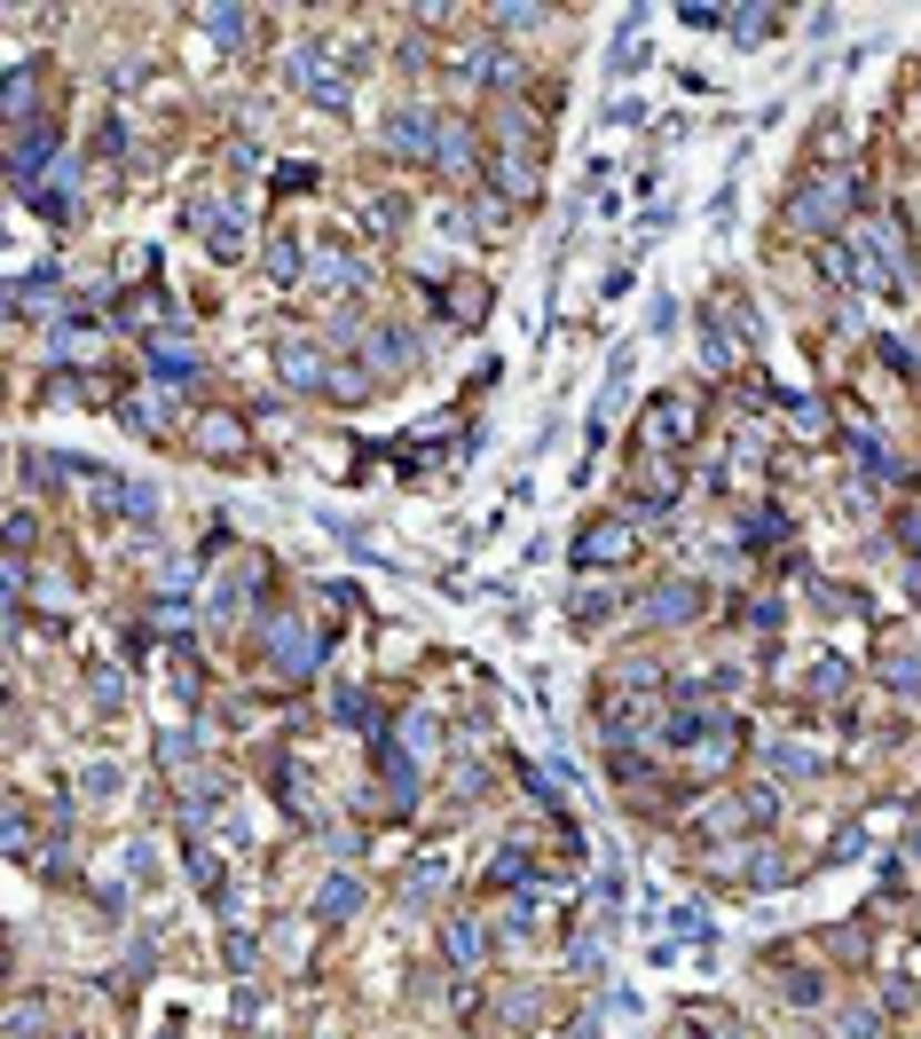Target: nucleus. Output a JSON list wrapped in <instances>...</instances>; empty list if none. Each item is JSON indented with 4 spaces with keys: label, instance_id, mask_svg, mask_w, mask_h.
Here are the masks:
<instances>
[{
    "label": "nucleus",
    "instance_id": "nucleus-1",
    "mask_svg": "<svg viewBox=\"0 0 921 1039\" xmlns=\"http://www.w3.org/2000/svg\"><path fill=\"white\" fill-rule=\"evenodd\" d=\"M292 79L307 87V95H315L323 111H340V103H347V71H340V63H331L323 48H300V56H292Z\"/></svg>",
    "mask_w": 921,
    "mask_h": 1039
},
{
    "label": "nucleus",
    "instance_id": "nucleus-2",
    "mask_svg": "<svg viewBox=\"0 0 921 1039\" xmlns=\"http://www.w3.org/2000/svg\"><path fill=\"white\" fill-rule=\"evenodd\" d=\"M851 244H859V284H867L874 300H905V269H898V260H882L874 229H851Z\"/></svg>",
    "mask_w": 921,
    "mask_h": 1039
},
{
    "label": "nucleus",
    "instance_id": "nucleus-3",
    "mask_svg": "<svg viewBox=\"0 0 921 1039\" xmlns=\"http://www.w3.org/2000/svg\"><path fill=\"white\" fill-rule=\"evenodd\" d=\"M386 142H394L402 158H434V142H442V127H434V111H417V103H409V111H402V119L386 127Z\"/></svg>",
    "mask_w": 921,
    "mask_h": 1039
},
{
    "label": "nucleus",
    "instance_id": "nucleus-4",
    "mask_svg": "<svg viewBox=\"0 0 921 1039\" xmlns=\"http://www.w3.org/2000/svg\"><path fill=\"white\" fill-rule=\"evenodd\" d=\"M355 284H363V269L347 252H315L307 260V292H355Z\"/></svg>",
    "mask_w": 921,
    "mask_h": 1039
},
{
    "label": "nucleus",
    "instance_id": "nucleus-5",
    "mask_svg": "<svg viewBox=\"0 0 921 1039\" xmlns=\"http://www.w3.org/2000/svg\"><path fill=\"white\" fill-rule=\"evenodd\" d=\"M269 646H276V662H284V669H307V662H315V638H307L300 623H284V615L269 623Z\"/></svg>",
    "mask_w": 921,
    "mask_h": 1039
},
{
    "label": "nucleus",
    "instance_id": "nucleus-6",
    "mask_svg": "<svg viewBox=\"0 0 921 1039\" xmlns=\"http://www.w3.org/2000/svg\"><path fill=\"white\" fill-rule=\"evenodd\" d=\"M583 559L607 567V559H630V528H615V520H599L591 536H583Z\"/></svg>",
    "mask_w": 921,
    "mask_h": 1039
},
{
    "label": "nucleus",
    "instance_id": "nucleus-7",
    "mask_svg": "<svg viewBox=\"0 0 921 1039\" xmlns=\"http://www.w3.org/2000/svg\"><path fill=\"white\" fill-rule=\"evenodd\" d=\"M150 371H158V379H198V346H190V339H182V346H174V339L150 346Z\"/></svg>",
    "mask_w": 921,
    "mask_h": 1039
},
{
    "label": "nucleus",
    "instance_id": "nucleus-8",
    "mask_svg": "<svg viewBox=\"0 0 921 1039\" xmlns=\"http://www.w3.org/2000/svg\"><path fill=\"white\" fill-rule=\"evenodd\" d=\"M284 379H292V386H315V379H323V346L292 339V346H284Z\"/></svg>",
    "mask_w": 921,
    "mask_h": 1039
},
{
    "label": "nucleus",
    "instance_id": "nucleus-9",
    "mask_svg": "<svg viewBox=\"0 0 921 1039\" xmlns=\"http://www.w3.org/2000/svg\"><path fill=\"white\" fill-rule=\"evenodd\" d=\"M834 213H843V190H834V182H819V190H811V198L796 205V221H803V229H827Z\"/></svg>",
    "mask_w": 921,
    "mask_h": 1039
},
{
    "label": "nucleus",
    "instance_id": "nucleus-10",
    "mask_svg": "<svg viewBox=\"0 0 921 1039\" xmlns=\"http://www.w3.org/2000/svg\"><path fill=\"white\" fill-rule=\"evenodd\" d=\"M694 615V583H661L654 591V623H686Z\"/></svg>",
    "mask_w": 921,
    "mask_h": 1039
},
{
    "label": "nucleus",
    "instance_id": "nucleus-11",
    "mask_svg": "<svg viewBox=\"0 0 921 1039\" xmlns=\"http://www.w3.org/2000/svg\"><path fill=\"white\" fill-rule=\"evenodd\" d=\"M678 433H694V410H686V402H661V410H654V442L669 450Z\"/></svg>",
    "mask_w": 921,
    "mask_h": 1039
},
{
    "label": "nucleus",
    "instance_id": "nucleus-12",
    "mask_svg": "<svg viewBox=\"0 0 921 1039\" xmlns=\"http://www.w3.org/2000/svg\"><path fill=\"white\" fill-rule=\"evenodd\" d=\"M355 898H363V890H355V882L340 875V882H323V898H315V914H331V921H340V914H355Z\"/></svg>",
    "mask_w": 921,
    "mask_h": 1039
},
{
    "label": "nucleus",
    "instance_id": "nucleus-13",
    "mask_svg": "<svg viewBox=\"0 0 921 1039\" xmlns=\"http://www.w3.org/2000/svg\"><path fill=\"white\" fill-rule=\"evenodd\" d=\"M205 24H213V32H229V40H236V32H253V17H244V9H205Z\"/></svg>",
    "mask_w": 921,
    "mask_h": 1039
},
{
    "label": "nucleus",
    "instance_id": "nucleus-14",
    "mask_svg": "<svg viewBox=\"0 0 921 1039\" xmlns=\"http://www.w3.org/2000/svg\"><path fill=\"white\" fill-rule=\"evenodd\" d=\"M449 952H457V961H473V952H480V929H473V921H457V929H449Z\"/></svg>",
    "mask_w": 921,
    "mask_h": 1039
},
{
    "label": "nucleus",
    "instance_id": "nucleus-15",
    "mask_svg": "<svg viewBox=\"0 0 921 1039\" xmlns=\"http://www.w3.org/2000/svg\"><path fill=\"white\" fill-rule=\"evenodd\" d=\"M496 24H505V32H528V24H544V9H496Z\"/></svg>",
    "mask_w": 921,
    "mask_h": 1039
},
{
    "label": "nucleus",
    "instance_id": "nucleus-16",
    "mask_svg": "<svg viewBox=\"0 0 921 1039\" xmlns=\"http://www.w3.org/2000/svg\"><path fill=\"white\" fill-rule=\"evenodd\" d=\"M678 1039H701V1031H694V1023H678Z\"/></svg>",
    "mask_w": 921,
    "mask_h": 1039
}]
</instances>
